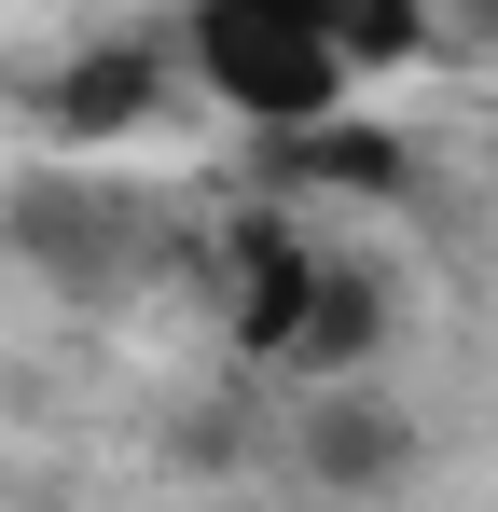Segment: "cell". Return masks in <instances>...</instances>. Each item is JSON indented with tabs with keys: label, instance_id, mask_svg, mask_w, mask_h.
Segmentation results:
<instances>
[{
	"label": "cell",
	"instance_id": "5b68a950",
	"mask_svg": "<svg viewBox=\"0 0 498 512\" xmlns=\"http://www.w3.org/2000/svg\"><path fill=\"white\" fill-rule=\"evenodd\" d=\"M305 28H319L360 84H388V70H415V56L443 42V14H429V0H305Z\"/></svg>",
	"mask_w": 498,
	"mask_h": 512
},
{
	"label": "cell",
	"instance_id": "3957f363",
	"mask_svg": "<svg viewBox=\"0 0 498 512\" xmlns=\"http://www.w3.org/2000/svg\"><path fill=\"white\" fill-rule=\"evenodd\" d=\"M305 471H319L332 499H374V485L415 471V416L374 388V374H319V402H305Z\"/></svg>",
	"mask_w": 498,
	"mask_h": 512
},
{
	"label": "cell",
	"instance_id": "6da1fadb",
	"mask_svg": "<svg viewBox=\"0 0 498 512\" xmlns=\"http://www.w3.org/2000/svg\"><path fill=\"white\" fill-rule=\"evenodd\" d=\"M180 84L208 111H236L249 139H305V125H346L360 111V70L305 28V0H180Z\"/></svg>",
	"mask_w": 498,
	"mask_h": 512
},
{
	"label": "cell",
	"instance_id": "7a4b0ae2",
	"mask_svg": "<svg viewBox=\"0 0 498 512\" xmlns=\"http://www.w3.org/2000/svg\"><path fill=\"white\" fill-rule=\"evenodd\" d=\"M166 97H180V42H153V28H111V42H83L70 70H56V97H42V125L70 139V153H111V139H139Z\"/></svg>",
	"mask_w": 498,
	"mask_h": 512
},
{
	"label": "cell",
	"instance_id": "8992f818",
	"mask_svg": "<svg viewBox=\"0 0 498 512\" xmlns=\"http://www.w3.org/2000/svg\"><path fill=\"white\" fill-rule=\"evenodd\" d=\"M429 14H443V28H498V0H429Z\"/></svg>",
	"mask_w": 498,
	"mask_h": 512
},
{
	"label": "cell",
	"instance_id": "277c9868",
	"mask_svg": "<svg viewBox=\"0 0 498 512\" xmlns=\"http://www.w3.org/2000/svg\"><path fill=\"white\" fill-rule=\"evenodd\" d=\"M14 236H28V250L56 263L70 291H111L125 263H153V222H139L125 194H97V180H56L42 208H14Z\"/></svg>",
	"mask_w": 498,
	"mask_h": 512
}]
</instances>
